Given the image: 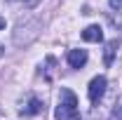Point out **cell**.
I'll use <instances>...</instances> for the list:
<instances>
[{
    "label": "cell",
    "mask_w": 122,
    "mask_h": 120,
    "mask_svg": "<svg viewBox=\"0 0 122 120\" xmlns=\"http://www.w3.org/2000/svg\"><path fill=\"white\" fill-rule=\"evenodd\" d=\"M56 120H80V111H77V97L68 87L61 90V101L54 111Z\"/></svg>",
    "instance_id": "cell-1"
},
{
    "label": "cell",
    "mask_w": 122,
    "mask_h": 120,
    "mask_svg": "<svg viewBox=\"0 0 122 120\" xmlns=\"http://www.w3.org/2000/svg\"><path fill=\"white\" fill-rule=\"evenodd\" d=\"M38 33H40V21L35 19V16H30L26 21H19V26L14 31V45H30L35 38H38Z\"/></svg>",
    "instance_id": "cell-2"
},
{
    "label": "cell",
    "mask_w": 122,
    "mask_h": 120,
    "mask_svg": "<svg viewBox=\"0 0 122 120\" xmlns=\"http://www.w3.org/2000/svg\"><path fill=\"white\" fill-rule=\"evenodd\" d=\"M103 92H106V78L103 75H96V78H92L89 82V90H87V94H89V101L94 106L101 101V97H103Z\"/></svg>",
    "instance_id": "cell-3"
},
{
    "label": "cell",
    "mask_w": 122,
    "mask_h": 120,
    "mask_svg": "<svg viewBox=\"0 0 122 120\" xmlns=\"http://www.w3.org/2000/svg\"><path fill=\"white\" fill-rule=\"evenodd\" d=\"M82 40H87V43H101V40H103V31H101V26H96V24L87 26V28L82 31Z\"/></svg>",
    "instance_id": "cell-4"
},
{
    "label": "cell",
    "mask_w": 122,
    "mask_h": 120,
    "mask_svg": "<svg viewBox=\"0 0 122 120\" xmlns=\"http://www.w3.org/2000/svg\"><path fill=\"white\" fill-rule=\"evenodd\" d=\"M68 64H71V68H82L87 64V52L85 49H71L68 52Z\"/></svg>",
    "instance_id": "cell-5"
},
{
    "label": "cell",
    "mask_w": 122,
    "mask_h": 120,
    "mask_svg": "<svg viewBox=\"0 0 122 120\" xmlns=\"http://www.w3.org/2000/svg\"><path fill=\"white\" fill-rule=\"evenodd\" d=\"M42 111V101L38 99V97H30L26 108H21V115H35V113H40Z\"/></svg>",
    "instance_id": "cell-6"
},
{
    "label": "cell",
    "mask_w": 122,
    "mask_h": 120,
    "mask_svg": "<svg viewBox=\"0 0 122 120\" xmlns=\"http://www.w3.org/2000/svg\"><path fill=\"white\" fill-rule=\"evenodd\" d=\"M117 47H120V43H117V40L106 43V54H103V64H106V66H110V64H113V57H115Z\"/></svg>",
    "instance_id": "cell-7"
},
{
    "label": "cell",
    "mask_w": 122,
    "mask_h": 120,
    "mask_svg": "<svg viewBox=\"0 0 122 120\" xmlns=\"http://www.w3.org/2000/svg\"><path fill=\"white\" fill-rule=\"evenodd\" d=\"M108 5H110L113 10H122V0H108Z\"/></svg>",
    "instance_id": "cell-8"
},
{
    "label": "cell",
    "mask_w": 122,
    "mask_h": 120,
    "mask_svg": "<svg viewBox=\"0 0 122 120\" xmlns=\"http://www.w3.org/2000/svg\"><path fill=\"white\" fill-rule=\"evenodd\" d=\"M0 28H5V19L2 16H0Z\"/></svg>",
    "instance_id": "cell-9"
},
{
    "label": "cell",
    "mask_w": 122,
    "mask_h": 120,
    "mask_svg": "<svg viewBox=\"0 0 122 120\" xmlns=\"http://www.w3.org/2000/svg\"><path fill=\"white\" fill-rule=\"evenodd\" d=\"M0 57H2V49H0Z\"/></svg>",
    "instance_id": "cell-10"
}]
</instances>
